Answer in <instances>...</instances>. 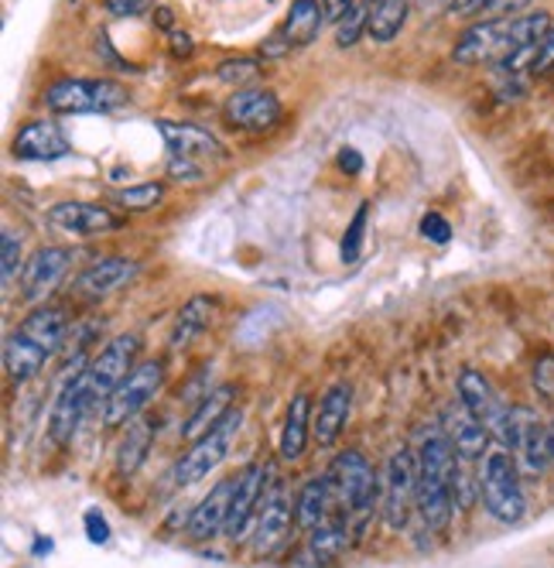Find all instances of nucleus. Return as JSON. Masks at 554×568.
<instances>
[{"label":"nucleus","mask_w":554,"mask_h":568,"mask_svg":"<svg viewBox=\"0 0 554 568\" xmlns=\"http://www.w3.org/2000/svg\"><path fill=\"white\" fill-rule=\"evenodd\" d=\"M233 490H236V476L219 479L213 490L195 504L192 517H188V538L192 541H213L216 535L226 531V517H229V504H233Z\"/></svg>","instance_id":"nucleus-21"},{"label":"nucleus","mask_w":554,"mask_h":568,"mask_svg":"<svg viewBox=\"0 0 554 568\" xmlns=\"http://www.w3.org/2000/svg\"><path fill=\"white\" fill-rule=\"evenodd\" d=\"M157 134H162L168 154L178 158H192V161H213V158H226V148L216 134H209L199 124H185V120H154Z\"/></svg>","instance_id":"nucleus-20"},{"label":"nucleus","mask_w":554,"mask_h":568,"mask_svg":"<svg viewBox=\"0 0 554 568\" xmlns=\"http://www.w3.org/2000/svg\"><path fill=\"white\" fill-rule=\"evenodd\" d=\"M308 435H311V400H308V394H295V400L288 404V415H285L281 442H277L285 463H298L305 456Z\"/></svg>","instance_id":"nucleus-27"},{"label":"nucleus","mask_w":554,"mask_h":568,"mask_svg":"<svg viewBox=\"0 0 554 568\" xmlns=\"http://www.w3.org/2000/svg\"><path fill=\"white\" fill-rule=\"evenodd\" d=\"M367 4H380V0H367Z\"/></svg>","instance_id":"nucleus-52"},{"label":"nucleus","mask_w":554,"mask_h":568,"mask_svg":"<svg viewBox=\"0 0 554 568\" xmlns=\"http://www.w3.org/2000/svg\"><path fill=\"white\" fill-rule=\"evenodd\" d=\"M69 151H72L69 138L52 120H31L14 138V158H24V161H55V158H65Z\"/></svg>","instance_id":"nucleus-24"},{"label":"nucleus","mask_w":554,"mask_h":568,"mask_svg":"<svg viewBox=\"0 0 554 568\" xmlns=\"http://www.w3.org/2000/svg\"><path fill=\"white\" fill-rule=\"evenodd\" d=\"M551 69H554V28L547 31V38L541 42V49H537V59H534L531 72L544 75V72H551Z\"/></svg>","instance_id":"nucleus-43"},{"label":"nucleus","mask_w":554,"mask_h":568,"mask_svg":"<svg viewBox=\"0 0 554 568\" xmlns=\"http://www.w3.org/2000/svg\"><path fill=\"white\" fill-rule=\"evenodd\" d=\"M240 428H244V412L233 408L213 432H206L199 442H192V449L175 466V483L178 486H192V483H199L203 476H209L229 456Z\"/></svg>","instance_id":"nucleus-7"},{"label":"nucleus","mask_w":554,"mask_h":568,"mask_svg":"<svg viewBox=\"0 0 554 568\" xmlns=\"http://www.w3.org/2000/svg\"><path fill=\"white\" fill-rule=\"evenodd\" d=\"M339 169H342L346 175H360V172H363V154L356 151V148H342V151H339Z\"/></svg>","instance_id":"nucleus-46"},{"label":"nucleus","mask_w":554,"mask_h":568,"mask_svg":"<svg viewBox=\"0 0 554 568\" xmlns=\"http://www.w3.org/2000/svg\"><path fill=\"white\" fill-rule=\"evenodd\" d=\"M291 497L285 490V483L267 486V494L260 500V510L254 517V555L257 558H270L277 548H281L291 535Z\"/></svg>","instance_id":"nucleus-11"},{"label":"nucleus","mask_w":554,"mask_h":568,"mask_svg":"<svg viewBox=\"0 0 554 568\" xmlns=\"http://www.w3.org/2000/svg\"><path fill=\"white\" fill-rule=\"evenodd\" d=\"M162 384H165V363L162 359L137 363V367L124 377V384L103 400V425L121 428V425L134 422L151 404V397L162 390Z\"/></svg>","instance_id":"nucleus-4"},{"label":"nucleus","mask_w":554,"mask_h":568,"mask_svg":"<svg viewBox=\"0 0 554 568\" xmlns=\"http://www.w3.org/2000/svg\"><path fill=\"white\" fill-rule=\"evenodd\" d=\"M18 271H24L21 267V236L11 226H4V233H0V281H4V292L14 288Z\"/></svg>","instance_id":"nucleus-36"},{"label":"nucleus","mask_w":554,"mask_h":568,"mask_svg":"<svg viewBox=\"0 0 554 568\" xmlns=\"http://www.w3.org/2000/svg\"><path fill=\"white\" fill-rule=\"evenodd\" d=\"M380 507L390 527H404L408 514L418 507V453L411 449H393L387 466H383V479H380Z\"/></svg>","instance_id":"nucleus-8"},{"label":"nucleus","mask_w":554,"mask_h":568,"mask_svg":"<svg viewBox=\"0 0 554 568\" xmlns=\"http://www.w3.org/2000/svg\"><path fill=\"white\" fill-rule=\"evenodd\" d=\"M524 4H527V0H493V8L486 14H493V18H517L513 11H521Z\"/></svg>","instance_id":"nucleus-48"},{"label":"nucleus","mask_w":554,"mask_h":568,"mask_svg":"<svg viewBox=\"0 0 554 568\" xmlns=\"http://www.w3.org/2000/svg\"><path fill=\"white\" fill-rule=\"evenodd\" d=\"M547 432H551V456H554V422H551V428H547Z\"/></svg>","instance_id":"nucleus-51"},{"label":"nucleus","mask_w":554,"mask_h":568,"mask_svg":"<svg viewBox=\"0 0 554 568\" xmlns=\"http://www.w3.org/2000/svg\"><path fill=\"white\" fill-rule=\"evenodd\" d=\"M349 412H352V387L349 384H332L319 400V412L311 415V438L319 442L322 449L336 445L346 422H349Z\"/></svg>","instance_id":"nucleus-23"},{"label":"nucleus","mask_w":554,"mask_h":568,"mask_svg":"<svg viewBox=\"0 0 554 568\" xmlns=\"http://www.w3.org/2000/svg\"><path fill=\"white\" fill-rule=\"evenodd\" d=\"M168 179L172 182H182V185H199L206 179V169L203 161H192V158H178V154H168Z\"/></svg>","instance_id":"nucleus-38"},{"label":"nucleus","mask_w":554,"mask_h":568,"mask_svg":"<svg viewBox=\"0 0 554 568\" xmlns=\"http://www.w3.org/2000/svg\"><path fill=\"white\" fill-rule=\"evenodd\" d=\"M367 21H370V11L367 8H356L346 21H339V28H336V45L339 49H349V45L360 42V34L367 31Z\"/></svg>","instance_id":"nucleus-39"},{"label":"nucleus","mask_w":554,"mask_h":568,"mask_svg":"<svg viewBox=\"0 0 554 568\" xmlns=\"http://www.w3.org/2000/svg\"><path fill=\"white\" fill-rule=\"evenodd\" d=\"M421 233H424L428 240H434V243H449V240H452V226H449V220L439 216V213H428V216L421 220Z\"/></svg>","instance_id":"nucleus-40"},{"label":"nucleus","mask_w":554,"mask_h":568,"mask_svg":"<svg viewBox=\"0 0 554 568\" xmlns=\"http://www.w3.org/2000/svg\"><path fill=\"white\" fill-rule=\"evenodd\" d=\"M352 11H356V0H322V14H326V21H332V24L346 21Z\"/></svg>","instance_id":"nucleus-44"},{"label":"nucleus","mask_w":554,"mask_h":568,"mask_svg":"<svg viewBox=\"0 0 554 568\" xmlns=\"http://www.w3.org/2000/svg\"><path fill=\"white\" fill-rule=\"evenodd\" d=\"M165 182H144V185H131V189H121L113 192L116 206L127 210V213H144V210H154L165 202Z\"/></svg>","instance_id":"nucleus-34"},{"label":"nucleus","mask_w":554,"mask_h":568,"mask_svg":"<svg viewBox=\"0 0 554 568\" xmlns=\"http://www.w3.org/2000/svg\"><path fill=\"white\" fill-rule=\"evenodd\" d=\"M267 494V466L264 463H250L236 473V490H233V504H229V517H226V538L240 541L247 538L250 524L260 510V500Z\"/></svg>","instance_id":"nucleus-14"},{"label":"nucleus","mask_w":554,"mask_h":568,"mask_svg":"<svg viewBox=\"0 0 554 568\" xmlns=\"http://www.w3.org/2000/svg\"><path fill=\"white\" fill-rule=\"evenodd\" d=\"M45 220L52 230L69 233V236H100V233H113L124 226V220L113 210L100 206V202H83V199L55 202L45 213Z\"/></svg>","instance_id":"nucleus-13"},{"label":"nucleus","mask_w":554,"mask_h":568,"mask_svg":"<svg viewBox=\"0 0 554 568\" xmlns=\"http://www.w3.org/2000/svg\"><path fill=\"white\" fill-rule=\"evenodd\" d=\"M18 333H21L24 339H31L45 356H52V353H59V346L65 343L69 318H65L59 308H38V312H31V315L21 322Z\"/></svg>","instance_id":"nucleus-26"},{"label":"nucleus","mask_w":554,"mask_h":568,"mask_svg":"<svg viewBox=\"0 0 554 568\" xmlns=\"http://www.w3.org/2000/svg\"><path fill=\"white\" fill-rule=\"evenodd\" d=\"M93 404L96 400H93V387H90L86 367L72 371V377L62 384V390H59V397L52 404V415H49V435H52V442L55 445H69Z\"/></svg>","instance_id":"nucleus-10"},{"label":"nucleus","mask_w":554,"mask_h":568,"mask_svg":"<svg viewBox=\"0 0 554 568\" xmlns=\"http://www.w3.org/2000/svg\"><path fill=\"white\" fill-rule=\"evenodd\" d=\"M223 113L240 131H267L281 120V100L264 87H244L226 100Z\"/></svg>","instance_id":"nucleus-17"},{"label":"nucleus","mask_w":554,"mask_h":568,"mask_svg":"<svg viewBox=\"0 0 554 568\" xmlns=\"http://www.w3.org/2000/svg\"><path fill=\"white\" fill-rule=\"evenodd\" d=\"M367 220H370V202H360V210L349 220L346 226V236H342V247H339V257L342 264H356L363 254V236H367Z\"/></svg>","instance_id":"nucleus-35"},{"label":"nucleus","mask_w":554,"mask_h":568,"mask_svg":"<svg viewBox=\"0 0 554 568\" xmlns=\"http://www.w3.org/2000/svg\"><path fill=\"white\" fill-rule=\"evenodd\" d=\"M329 500H332V486H329V476H311L308 483H301V490L295 497V520L301 531H315V527H322L326 517H329Z\"/></svg>","instance_id":"nucleus-28"},{"label":"nucleus","mask_w":554,"mask_h":568,"mask_svg":"<svg viewBox=\"0 0 554 568\" xmlns=\"http://www.w3.org/2000/svg\"><path fill=\"white\" fill-rule=\"evenodd\" d=\"M506 31H510V18H490L465 28L452 49V59L459 65H483V62L500 65L506 55Z\"/></svg>","instance_id":"nucleus-16"},{"label":"nucleus","mask_w":554,"mask_h":568,"mask_svg":"<svg viewBox=\"0 0 554 568\" xmlns=\"http://www.w3.org/2000/svg\"><path fill=\"white\" fill-rule=\"evenodd\" d=\"M216 315V298L209 295H195L182 305L178 318H175V329H172V349H185L195 336L209 329V322Z\"/></svg>","instance_id":"nucleus-30"},{"label":"nucleus","mask_w":554,"mask_h":568,"mask_svg":"<svg viewBox=\"0 0 554 568\" xmlns=\"http://www.w3.org/2000/svg\"><path fill=\"white\" fill-rule=\"evenodd\" d=\"M459 400L490 428L493 438L503 442L506 422H510V408L500 400V394H496V387L490 384L486 374H480L476 367H462L459 371Z\"/></svg>","instance_id":"nucleus-12"},{"label":"nucleus","mask_w":554,"mask_h":568,"mask_svg":"<svg viewBox=\"0 0 554 568\" xmlns=\"http://www.w3.org/2000/svg\"><path fill=\"white\" fill-rule=\"evenodd\" d=\"M157 24H162V28L172 24V11H168V8H157Z\"/></svg>","instance_id":"nucleus-50"},{"label":"nucleus","mask_w":554,"mask_h":568,"mask_svg":"<svg viewBox=\"0 0 554 568\" xmlns=\"http://www.w3.org/2000/svg\"><path fill=\"white\" fill-rule=\"evenodd\" d=\"M490 8H493V0H452V14H459V18L483 14Z\"/></svg>","instance_id":"nucleus-45"},{"label":"nucleus","mask_w":554,"mask_h":568,"mask_svg":"<svg viewBox=\"0 0 554 568\" xmlns=\"http://www.w3.org/2000/svg\"><path fill=\"white\" fill-rule=\"evenodd\" d=\"M503 449L513 456L517 469L531 479H541L551 466V432L531 408H510L506 435H503Z\"/></svg>","instance_id":"nucleus-3"},{"label":"nucleus","mask_w":554,"mask_h":568,"mask_svg":"<svg viewBox=\"0 0 554 568\" xmlns=\"http://www.w3.org/2000/svg\"><path fill=\"white\" fill-rule=\"evenodd\" d=\"M86 538L93 541V545H106L110 541V524H106V517L93 507V510H86Z\"/></svg>","instance_id":"nucleus-41"},{"label":"nucleus","mask_w":554,"mask_h":568,"mask_svg":"<svg viewBox=\"0 0 554 568\" xmlns=\"http://www.w3.org/2000/svg\"><path fill=\"white\" fill-rule=\"evenodd\" d=\"M240 394L233 384H219L213 387L199 404H195V412L188 415V422L182 425V438L185 442H199L206 432H213L229 412H233V397Z\"/></svg>","instance_id":"nucleus-25"},{"label":"nucleus","mask_w":554,"mask_h":568,"mask_svg":"<svg viewBox=\"0 0 554 568\" xmlns=\"http://www.w3.org/2000/svg\"><path fill=\"white\" fill-rule=\"evenodd\" d=\"M168 45H172V55H175V59H188V55L195 52V45H192V34H185V31H172Z\"/></svg>","instance_id":"nucleus-47"},{"label":"nucleus","mask_w":554,"mask_h":568,"mask_svg":"<svg viewBox=\"0 0 554 568\" xmlns=\"http://www.w3.org/2000/svg\"><path fill=\"white\" fill-rule=\"evenodd\" d=\"M151 442H154V422L151 418L137 415L134 422H127V432H124L121 445H116V473L134 476L147 459Z\"/></svg>","instance_id":"nucleus-29"},{"label":"nucleus","mask_w":554,"mask_h":568,"mask_svg":"<svg viewBox=\"0 0 554 568\" xmlns=\"http://www.w3.org/2000/svg\"><path fill=\"white\" fill-rule=\"evenodd\" d=\"M442 432L449 435L452 442V449L462 463H476L490 453V428L472 415L462 400H449L445 408H442Z\"/></svg>","instance_id":"nucleus-15"},{"label":"nucleus","mask_w":554,"mask_h":568,"mask_svg":"<svg viewBox=\"0 0 554 568\" xmlns=\"http://www.w3.org/2000/svg\"><path fill=\"white\" fill-rule=\"evenodd\" d=\"M137 261L131 257H103V261H93L83 274L75 277V292L86 295V298H106L113 292L127 288V284L137 277Z\"/></svg>","instance_id":"nucleus-22"},{"label":"nucleus","mask_w":554,"mask_h":568,"mask_svg":"<svg viewBox=\"0 0 554 568\" xmlns=\"http://www.w3.org/2000/svg\"><path fill=\"white\" fill-rule=\"evenodd\" d=\"M103 4L116 18H134V14H144L154 4V0H103Z\"/></svg>","instance_id":"nucleus-42"},{"label":"nucleus","mask_w":554,"mask_h":568,"mask_svg":"<svg viewBox=\"0 0 554 568\" xmlns=\"http://www.w3.org/2000/svg\"><path fill=\"white\" fill-rule=\"evenodd\" d=\"M521 469L513 463V456L506 449H490L483 456V469H480V497L483 507L493 520L500 524H517L527 514V497H524V483H521Z\"/></svg>","instance_id":"nucleus-2"},{"label":"nucleus","mask_w":554,"mask_h":568,"mask_svg":"<svg viewBox=\"0 0 554 568\" xmlns=\"http://www.w3.org/2000/svg\"><path fill=\"white\" fill-rule=\"evenodd\" d=\"M329 486L349 514H370L380 494V476L360 449H342L329 466Z\"/></svg>","instance_id":"nucleus-5"},{"label":"nucleus","mask_w":554,"mask_h":568,"mask_svg":"<svg viewBox=\"0 0 554 568\" xmlns=\"http://www.w3.org/2000/svg\"><path fill=\"white\" fill-rule=\"evenodd\" d=\"M216 75L223 79V83L244 90L247 83H254V79L260 75V62L257 59H226V62H219Z\"/></svg>","instance_id":"nucleus-37"},{"label":"nucleus","mask_w":554,"mask_h":568,"mask_svg":"<svg viewBox=\"0 0 554 568\" xmlns=\"http://www.w3.org/2000/svg\"><path fill=\"white\" fill-rule=\"evenodd\" d=\"M346 548H349V527H342V524H322V527H315V531L308 535L305 555L311 561H332Z\"/></svg>","instance_id":"nucleus-33"},{"label":"nucleus","mask_w":554,"mask_h":568,"mask_svg":"<svg viewBox=\"0 0 554 568\" xmlns=\"http://www.w3.org/2000/svg\"><path fill=\"white\" fill-rule=\"evenodd\" d=\"M45 353L38 349L31 339H24L18 329L4 339V367H8V377L11 381H18V384H24V381H31L38 371L45 367Z\"/></svg>","instance_id":"nucleus-31"},{"label":"nucleus","mask_w":554,"mask_h":568,"mask_svg":"<svg viewBox=\"0 0 554 568\" xmlns=\"http://www.w3.org/2000/svg\"><path fill=\"white\" fill-rule=\"evenodd\" d=\"M455 463L459 456L442 425L424 428L418 442V510L431 531H445L452 520L455 486H459Z\"/></svg>","instance_id":"nucleus-1"},{"label":"nucleus","mask_w":554,"mask_h":568,"mask_svg":"<svg viewBox=\"0 0 554 568\" xmlns=\"http://www.w3.org/2000/svg\"><path fill=\"white\" fill-rule=\"evenodd\" d=\"M418 4H421L424 11H439V8H445V4H452V0H418Z\"/></svg>","instance_id":"nucleus-49"},{"label":"nucleus","mask_w":554,"mask_h":568,"mask_svg":"<svg viewBox=\"0 0 554 568\" xmlns=\"http://www.w3.org/2000/svg\"><path fill=\"white\" fill-rule=\"evenodd\" d=\"M72 251L65 247H38L24 271H21V298L24 302H42L45 295H52L59 288V281L65 277L69 264H72Z\"/></svg>","instance_id":"nucleus-18"},{"label":"nucleus","mask_w":554,"mask_h":568,"mask_svg":"<svg viewBox=\"0 0 554 568\" xmlns=\"http://www.w3.org/2000/svg\"><path fill=\"white\" fill-rule=\"evenodd\" d=\"M137 353H141V339L134 333H124V336H113L86 363V374H90V387H93V400L96 404H103L116 387L124 384V377L137 367Z\"/></svg>","instance_id":"nucleus-9"},{"label":"nucleus","mask_w":554,"mask_h":568,"mask_svg":"<svg viewBox=\"0 0 554 568\" xmlns=\"http://www.w3.org/2000/svg\"><path fill=\"white\" fill-rule=\"evenodd\" d=\"M322 21H326V14H322L319 0H291V11H288L285 24L270 34L264 55H285L291 49H301V45L315 42Z\"/></svg>","instance_id":"nucleus-19"},{"label":"nucleus","mask_w":554,"mask_h":568,"mask_svg":"<svg viewBox=\"0 0 554 568\" xmlns=\"http://www.w3.org/2000/svg\"><path fill=\"white\" fill-rule=\"evenodd\" d=\"M127 103V90L110 79H59L45 90V106L55 113H110Z\"/></svg>","instance_id":"nucleus-6"},{"label":"nucleus","mask_w":554,"mask_h":568,"mask_svg":"<svg viewBox=\"0 0 554 568\" xmlns=\"http://www.w3.org/2000/svg\"><path fill=\"white\" fill-rule=\"evenodd\" d=\"M411 4L408 0H380V4L370 8V21H367V38L373 42H393L401 34V28L408 24Z\"/></svg>","instance_id":"nucleus-32"}]
</instances>
